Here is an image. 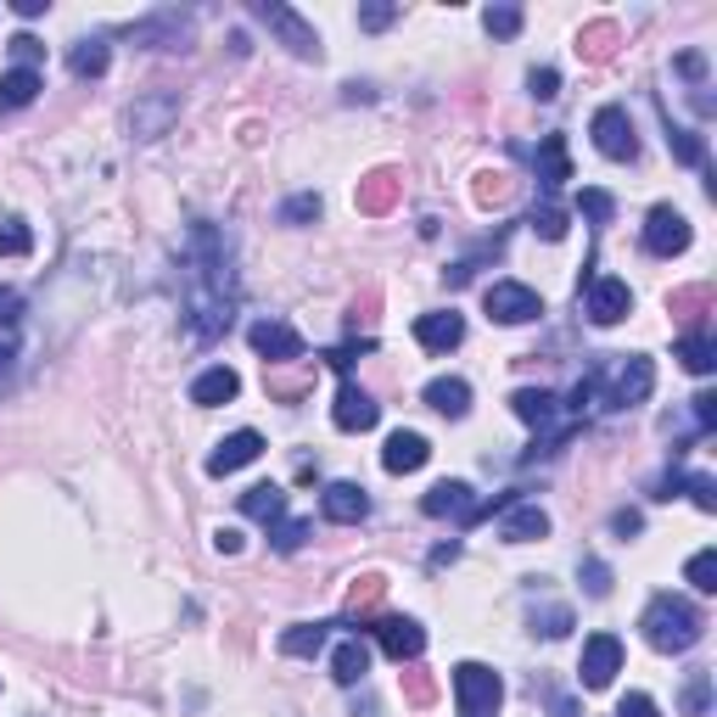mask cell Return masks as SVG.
I'll return each instance as SVG.
<instances>
[{
  "label": "cell",
  "instance_id": "6da1fadb",
  "mask_svg": "<svg viewBox=\"0 0 717 717\" xmlns=\"http://www.w3.org/2000/svg\"><path fill=\"white\" fill-rule=\"evenodd\" d=\"M191 258V292H186V331L191 342H214L230 325L236 309V269H230V241L214 225H197L186 241Z\"/></svg>",
  "mask_w": 717,
  "mask_h": 717
},
{
  "label": "cell",
  "instance_id": "7a4b0ae2",
  "mask_svg": "<svg viewBox=\"0 0 717 717\" xmlns=\"http://www.w3.org/2000/svg\"><path fill=\"white\" fill-rule=\"evenodd\" d=\"M583 393L594 398H605L611 409H634V404H645L651 393H656V365L645 353H616V358H605V365L583 382Z\"/></svg>",
  "mask_w": 717,
  "mask_h": 717
},
{
  "label": "cell",
  "instance_id": "3957f363",
  "mask_svg": "<svg viewBox=\"0 0 717 717\" xmlns=\"http://www.w3.org/2000/svg\"><path fill=\"white\" fill-rule=\"evenodd\" d=\"M640 627H645L651 651H662V656H678V651H689V645H695V640L706 634L700 611H695L689 600H678V594H656V600L645 605Z\"/></svg>",
  "mask_w": 717,
  "mask_h": 717
},
{
  "label": "cell",
  "instance_id": "277c9868",
  "mask_svg": "<svg viewBox=\"0 0 717 717\" xmlns=\"http://www.w3.org/2000/svg\"><path fill=\"white\" fill-rule=\"evenodd\" d=\"M252 18L276 34L292 56H303V62H320V34H314V23L303 18V12H292L287 0H252Z\"/></svg>",
  "mask_w": 717,
  "mask_h": 717
},
{
  "label": "cell",
  "instance_id": "5b68a950",
  "mask_svg": "<svg viewBox=\"0 0 717 717\" xmlns=\"http://www.w3.org/2000/svg\"><path fill=\"white\" fill-rule=\"evenodd\" d=\"M455 695H460V711H466V717H488V711L505 700V678H499L488 662H460V667H455Z\"/></svg>",
  "mask_w": 717,
  "mask_h": 717
},
{
  "label": "cell",
  "instance_id": "8992f818",
  "mask_svg": "<svg viewBox=\"0 0 717 717\" xmlns=\"http://www.w3.org/2000/svg\"><path fill=\"white\" fill-rule=\"evenodd\" d=\"M589 135H594V152L611 157V163H634L640 157V135H634V118L627 107H600L589 118Z\"/></svg>",
  "mask_w": 717,
  "mask_h": 717
},
{
  "label": "cell",
  "instance_id": "52a82bcc",
  "mask_svg": "<svg viewBox=\"0 0 717 717\" xmlns=\"http://www.w3.org/2000/svg\"><path fill=\"white\" fill-rule=\"evenodd\" d=\"M583 314L594 325H622L627 314H634V292H627L622 276H589L583 287Z\"/></svg>",
  "mask_w": 717,
  "mask_h": 717
},
{
  "label": "cell",
  "instance_id": "ba28073f",
  "mask_svg": "<svg viewBox=\"0 0 717 717\" xmlns=\"http://www.w3.org/2000/svg\"><path fill=\"white\" fill-rule=\"evenodd\" d=\"M482 303H488V314H493L499 325H527V320L544 314V298H538L532 287H521V281H493V287L482 292Z\"/></svg>",
  "mask_w": 717,
  "mask_h": 717
},
{
  "label": "cell",
  "instance_id": "9c48e42d",
  "mask_svg": "<svg viewBox=\"0 0 717 717\" xmlns=\"http://www.w3.org/2000/svg\"><path fill=\"white\" fill-rule=\"evenodd\" d=\"M247 342H252V353L269 358V365H298V358H303V336H298V325H287V320H252V325H247Z\"/></svg>",
  "mask_w": 717,
  "mask_h": 717
},
{
  "label": "cell",
  "instance_id": "30bf717a",
  "mask_svg": "<svg viewBox=\"0 0 717 717\" xmlns=\"http://www.w3.org/2000/svg\"><path fill=\"white\" fill-rule=\"evenodd\" d=\"M684 247H689V219L678 208H667V202L651 208L645 214V252L651 258H678Z\"/></svg>",
  "mask_w": 717,
  "mask_h": 717
},
{
  "label": "cell",
  "instance_id": "8fae6325",
  "mask_svg": "<svg viewBox=\"0 0 717 717\" xmlns=\"http://www.w3.org/2000/svg\"><path fill=\"white\" fill-rule=\"evenodd\" d=\"M616 673H622V640L616 634H589L583 640V662H578L583 689H605Z\"/></svg>",
  "mask_w": 717,
  "mask_h": 717
},
{
  "label": "cell",
  "instance_id": "7c38bea8",
  "mask_svg": "<svg viewBox=\"0 0 717 717\" xmlns=\"http://www.w3.org/2000/svg\"><path fill=\"white\" fill-rule=\"evenodd\" d=\"M376 627V645L404 667V662H420V651H426V627L415 622V616H376L371 622Z\"/></svg>",
  "mask_w": 717,
  "mask_h": 717
},
{
  "label": "cell",
  "instance_id": "4fadbf2b",
  "mask_svg": "<svg viewBox=\"0 0 717 717\" xmlns=\"http://www.w3.org/2000/svg\"><path fill=\"white\" fill-rule=\"evenodd\" d=\"M174 118H179V96H174V90H152V96H141L129 107V135L135 141H157V135L174 129Z\"/></svg>",
  "mask_w": 717,
  "mask_h": 717
},
{
  "label": "cell",
  "instance_id": "5bb4252c",
  "mask_svg": "<svg viewBox=\"0 0 717 717\" xmlns=\"http://www.w3.org/2000/svg\"><path fill=\"white\" fill-rule=\"evenodd\" d=\"M420 510H426V516H437V521H443V516H455V521H477V516H488L493 505H482L466 482H437V488L420 499Z\"/></svg>",
  "mask_w": 717,
  "mask_h": 717
},
{
  "label": "cell",
  "instance_id": "9a60e30c",
  "mask_svg": "<svg viewBox=\"0 0 717 717\" xmlns=\"http://www.w3.org/2000/svg\"><path fill=\"white\" fill-rule=\"evenodd\" d=\"M258 455H263V437H258L252 426H241V432H230V437L214 443V455H208V477H230V471L252 466Z\"/></svg>",
  "mask_w": 717,
  "mask_h": 717
},
{
  "label": "cell",
  "instance_id": "2e32d148",
  "mask_svg": "<svg viewBox=\"0 0 717 717\" xmlns=\"http://www.w3.org/2000/svg\"><path fill=\"white\" fill-rule=\"evenodd\" d=\"M331 420H336V432H371L376 420H382V404L358 387V382H342V393H336V404H331Z\"/></svg>",
  "mask_w": 717,
  "mask_h": 717
},
{
  "label": "cell",
  "instance_id": "e0dca14e",
  "mask_svg": "<svg viewBox=\"0 0 717 717\" xmlns=\"http://www.w3.org/2000/svg\"><path fill=\"white\" fill-rule=\"evenodd\" d=\"M320 510H325V521H336V527H358L371 516V493L358 488V482H331L325 493H320Z\"/></svg>",
  "mask_w": 717,
  "mask_h": 717
},
{
  "label": "cell",
  "instance_id": "ac0fdd59",
  "mask_svg": "<svg viewBox=\"0 0 717 717\" xmlns=\"http://www.w3.org/2000/svg\"><path fill=\"white\" fill-rule=\"evenodd\" d=\"M415 342L426 353H448V347H460L466 342V320L455 309H437V314H420L415 320Z\"/></svg>",
  "mask_w": 717,
  "mask_h": 717
},
{
  "label": "cell",
  "instance_id": "d6986e66",
  "mask_svg": "<svg viewBox=\"0 0 717 717\" xmlns=\"http://www.w3.org/2000/svg\"><path fill=\"white\" fill-rule=\"evenodd\" d=\"M135 40H141V45H157V51H191V18L157 12V18L135 23Z\"/></svg>",
  "mask_w": 717,
  "mask_h": 717
},
{
  "label": "cell",
  "instance_id": "ffe728a7",
  "mask_svg": "<svg viewBox=\"0 0 717 717\" xmlns=\"http://www.w3.org/2000/svg\"><path fill=\"white\" fill-rule=\"evenodd\" d=\"M426 460H432V443H426L420 432H393L387 448H382V466H387L393 477H409V471H420Z\"/></svg>",
  "mask_w": 717,
  "mask_h": 717
},
{
  "label": "cell",
  "instance_id": "44dd1931",
  "mask_svg": "<svg viewBox=\"0 0 717 717\" xmlns=\"http://www.w3.org/2000/svg\"><path fill=\"white\" fill-rule=\"evenodd\" d=\"M499 538L505 544H538V538H550V516L538 505H510L499 516Z\"/></svg>",
  "mask_w": 717,
  "mask_h": 717
},
{
  "label": "cell",
  "instance_id": "7402d4cb",
  "mask_svg": "<svg viewBox=\"0 0 717 717\" xmlns=\"http://www.w3.org/2000/svg\"><path fill=\"white\" fill-rule=\"evenodd\" d=\"M532 168H538V186H544V191H561L567 179H572L567 135H544V141H538V157H532Z\"/></svg>",
  "mask_w": 717,
  "mask_h": 717
},
{
  "label": "cell",
  "instance_id": "603a6c76",
  "mask_svg": "<svg viewBox=\"0 0 717 717\" xmlns=\"http://www.w3.org/2000/svg\"><path fill=\"white\" fill-rule=\"evenodd\" d=\"M236 393H241V376H236L230 365H208V371L191 382V404H202V409L236 404Z\"/></svg>",
  "mask_w": 717,
  "mask_h": 717
},
{
  "label": "cell",
  "instance_id": "cb8c5ba5",
  "mask_svg": "<svg viewBox=\"0 0 717 717\" xmlns=\"http://www.w3.org/2000/svg\"><path fill=\"white\" fill-rule=\"evenodd\" d=\"M40 90H45L40 67H12V73H0V113H23V107H34Z\"/></svg>",
  "mask_w": 717,
  "mask_h": 717
},
{
  "label": "cell",
  "instance_id": "d4e9b609",
  "mask_svg": "<svg viewBox=\"0 0 717 717\" xmlns=\"http://www.w3.org/2000/svg\"><path fill=\"white\" fill-rule=\"evenodd\" d=\"M420 398H426V409H437V415H448V420H460V415L471 409V382H460V376H432Z\"/></svg>",
  "mask_w": 717,
  "mask_h": 717
},
{
  "label": "cell",
  "instance_id": "484cf974",
  "mask_svg": "<svg viewBox=\"0 0 717 717\" xmlns=\"http://www.w3.org/2000/svg\"><path fill=\"white\" fill-rule=\"evenodd\" d=\"M382 594H387V578H376V572H365L353 589H347V600H342V616L347 622H358V627H371L376 622V605H382Z\"/></svg>",
  "mask_w": 717,
  "mask_h": 717
},
{
  "label": "cell",
  "instance_id": "4316f807",
  "mask_svg": "<svg viewBox=\"0 0 717 717\" xmlns=\"http://www.w3.org/2000/svg\"><path fill=\"white\" fill-rule=\"evenodd\" d=\"M358 214H387L393 202H398V174L393 168H376V174H365L358 179Z\"/></svg>",
  "mask_w": 717,
  "mask_h": 717
},
{
  "label": "cell",
  "instance_id": "83f0119b",
  "mask_svg": "<svg viewBox=\"0 0 717 717\" xmlns=\"http://www.w3.org/2000/svg\"><path fill=\"white\" fill-rule=\"evenodd\" d=\"M241 516H252V521H263V527H281V521H287V493H281L276 482H258V488L241 493Z\"/></svg>",
  "mask_w": 717,
  "mask_h": 717
},
{
  "label": "cell",
  "instance_id": "f1b7e54d",
  "mask_svg": "<svg viewBox=\"0 0 717 717\" xmlns=\"http://www.w3.org/2000/svg\"><path fill=\"white\" fill-rule=\"evenodd\" d=\"M510 409H516L527 426H555V415H561V398H555L550 387H521V393L510 398Z\"/></svg>",
  "mask_w": 717,
  "mask_h": 717
},
{
  "label": "cell",
  "instance_id": "f546056e",
  "mask_svg": "<svg viewBox=\"0 0 717 717\" xmlns=\"http://www.w3.org/2000/svg\"><path fill=\"white\" fill-rule=\"evenodd\" d=\"M325 627H331V622H292L287 634H281V656H298V662L320 656V651H325Z\"/></svg>",
  "mask_w": 717,
  "mask_h": 717
},
{
  "label": "cell",
  "instance_id": "4dcf8cb0",
  "mask_svg": "<svg viewBox=\"0 0 717 717\" xmlns=\"http://www.w3.org/2000/svg\"><path fill=\"white\" fill-rule=\"evenodd\" d=\"M365 673H371V651L358 645V640H342L331 651V678L336 684H365Z\"/></svg>",
  "mask_w": 717,
  "mask_h": 717
},
{
  "label": "cell",
  "instance_id": "1f68e13d",
  "mask_svg": "<svg viewBox=\"0 0 717 717\" xmlns=\"http://www.w3.org/2000/svg\"><path fill=\"white\" fill-rule=\"evenodd\" d=\"M616 45H622V29H616L611 18H600V23H589V29L578 34V56H589V62H611Z\"/></svg>",
  "mask_w": 717,
  "mask_h": 717
},
{
  "label": "cell",
  "instance_id": "d6a6232c",
  "mask_svg": "<svg viewBox=\"0 0 717 717\" xmlns=\"http://www.w3.org/2000/svg\"><path fill=\"white\" fill-rule=\"evenodd\" d=\"M673 358H678L689 376H711V371H717V342H711V336H678Z\"/></svg>",
  "mask_w": 717,
  "mask_h": 717
},
{
  "label": "cell",
  "instance_id": "836d02e7",
  "mask_svg": "<svg viewBox=\"0 0 717 717\" xmlns=\"http://www.w3.org/2000/svg\"><path fill=\"white\" fill-rule=\"evenodd\" d=\"M107 62H113L107 40H79V45H73V56H67L73 79H102V73H107Z\"/></svg>",
  "mask_w": 717,
  "mask_h": 717
},
{
  "label": "cell",
  "instance_id": "e575fe53",
  "mask_svg": "<svg viewBox=\"0 0 717 717\" xmlns=\"http://www.w3.org/2000/svg\"><path fill=\"white\" fill-rule=\"evenodd\" d=\"M711 287H678L673 298H667V309L678 314V320H700V314H711Z\"/></svg>",
  "mask_w": 717,
  "mask_h": 717
},
{
  "label": "cell",
  "instance_id": "d590c367",
  "mask_svg": "<svg viewBox=\"0 0 717 717\" xmlns=\"http://www.w3.org/2000/svg\"><path fill=\"white\" fill-rule=\"evenodd\" d=\"M684 578H689L695 594H717V550H695L689 567H684Z\"/></svg>",
  "mask_w": 717,
  "mask_h": 717
},
{
  "label": "cell",
  "instance_id": "8d00e7d4",
  "mask_svg": "<svg viewBox=\"0 0 717 717\" xmlns=\"http://www.w3.org/2000/svg\"><path fill=\"white\" fill-rule=\"evenodd\" d=\"M667 146H673V157H678V163L706 168V141H700L695 129H678V124H673V129H667Z\"/></svg>",
  "mask_w": 717,
  "mask_h": 717
},
{
  "label": "cell",
  "instance_id": "74e56055",
  "mask_svg": "<svg viewBox=\"0 0 717 717\" xmlns=\"http://www.w3.org/2000/svg\"><path fill=\"white\" fill-rule=\"evenodd\" d=\"M34 252V230L23 219H0V258H23Z\"/></svg>",
  "mask_w": 717,
  "mask_h": 717
},
{
  "label": "cell",
  "instance_id": "f35d334b",
  "mask_svg": "<svg viewBox=\"0 0 717 717\" xmlns=\"http://www.w3.org/2000/svg\"><path fill=\"white\" fill-rule=\"evenodd\" d=\"M482 29H488L493 40H516V34H521V7H488V12H482Z\"/></svg>",
  "mask_w": 717,
  "mask_h": 717
},
{
  "label": "cell",
  "instance_id": "ab89813d",
  "mask_svg": "<svg viewBox=\"0 0 717 717\" xmlns=\"http://www.w3.org/2000/svg\"><path fill=\"white\" fill-rule=\"evenodd\" d=\"M309 219H320V197L314 191H298V197L281 202V225H309Z\"/></svg>",
  "mask_w": 717,
  "mask_h": 717
},
{
  "label": "cell",
  "instance_id": "60d3db41",
  "mask_svg": "<svg viewBox=\"0 0 717 717\" xmlns=\"http://www.w3.org/2000/svg\"><path fill=\"white\" fill-rule=\"evenodd\" d=\"M303 538H309V521H303V516H287V521L276 527V550H281V555H298Z\"/></svg>",
  "mask_w": 717,
  "mask_h": 717
},
{
  "label": "cell",
  "instance_id": "b9f144b4",
  "mask_svg": "<svg viewBox=\"0 0 717 717\" xmlns=\"http://www.w3.org/2000/svg\"><path fill=\"white\" fill-rule=\"evenodd\" d=\"M578 208H583L594 225H611V219H616V197H611V191H583Z\"/></svg>",
  "mask_w": 717,
  "mask_h": 717
},
{
  "label": "cell",
  "instance_id": "7bdbcfd3",
  "mask_svg": "<svg viewBox=\"0 0 717 717\" xmlns=\"http://www.w3.org/2000/svg\"><path fill=\"white\" fill-rule=\"evenodd\" d=\"M393 18H398L393 0H371V7H358V29H371V34H382Z\"/></svg>",
  "mask_w": 717,
  "mask_h": 717
},
{
  "label": "cell",
  "instance_id": "ee69618b",
  "mask_svg": "<svg viewBox=\"0 0 717 717\" xmlns=\"http://www.w3.org/2000/svg\"><path fill=\"white\" fill-rule=\"evenodd\" d=\"M527 90H532L538 102H555V96H561V73H555V67H532V73H527Z\"/></svg>",
  "mask_w": 717,
  "mask_h": 717
},
{
  "label": "cell",
  "instance_id": "f6af8a7d",
  "mask_svg": "<svg viewBox=\"0 0 717 717\" xmlns=\"http://www.w3.org/2000/svg\"><path fill=\"white\" fill-rule=\"evenodd\" d=\"M684 488H689V499L700 505V510H717V482L706 477V471H689V477H678Z\"/></svg>",
  "mask_w": 717,
  "mask_h": 717
},
{
  "label": "cell",
  "instance_id": "bcb514c9",
  "mask_svg": "<svg viewBox=\"0 0 717 717\" xmlns=\"http://www.w3.org/2000/svg\"><path fill=\"white\" fill-rule=\"evenodd\" d=\"M532 230L544 236V241H561V236H567V214H561V208H538V214H532Z\"/></svg>",
  "mask_w": 717,
  "mask_h": 717
},
{
  "label": "cell",
  "instance_id": "7dc6e473",
  "mask_svg": "<svg viewBox=\"0 0 717 717\" xmlns=\"http://www.w3.org/2000/svg\"><path fill=\"white\" fill-rule=\"evenodd\" d=\"M567 627H572V611H567V605H550V611H544V622H532V634H544V640H561Z\"/></svg>",
  "mask_w": 717,
  "mask_h": 717
},
{
  "label": "cell",
  "instance_id": "c3c4849f",
  "mask_svg": "<svg viewBox=\"0 0 717 717\" xmlns=\"http://www.w3.org/2000/svg\"><path fill=\"white\" fill-rule=\"evenodd\" d=\"M616 717H662V706H656L651 695L634 689V695H622V700H616Z\"/></svg>",
  "mask_w": 717,
  "mask_h": 717
},
{
  "label": "cell",
  "instance_id": "681fc988",
  "mask_svg": "<svg viewBox=\"0 0 717 717\" xmlns=\"http://www.w3.org/2000/svg\"><path fill=\"white\" fill-rule=\"evenodd\" d=\"M23 320V292L18 287H0V331Z\"/></svg>",
  "mask_w": 717,
  "mask_h": 717
},
{
  "label": "cell",
  "instance_id": "f907efd6",
  "mask_svg": "<svg viewBox=\"0 0 717 717\" xmlns=\"http://www.w3.org/2000/svg\"><path fill=\"white\" fill-rule=\"evenodd\" d=\"M12 56H18V67H34V62L45 56V45H40L34 34H12Z\"/></svg>",
  "mask_w": 717,
  "mask_h": 717
},
{
  "label": "cell",
  "instance_id": "816d5d0a",
  "mask_svg": "<svg viewBox=\"0 0 717 717\" xmlns=\"http://www.w3.org/2000/svg\"><path fill=\"white\" fill-rule=\"evenodd\" d=\"M499 197H505V174H477V202L493 208Z\"/></svg>",
  "mask_w": 717,
  "mask_h": 717
},
{
  "label": "cell",
  "instance_id": "f5cc1de1",
  "mask_svg": "<svg viewBox=\"0 0 717 717\" xmlns=\"http://www.w3.org/2000/svg\"><path fill=\"white\" fill-rule=\"evenodd\" d=\"M583 578H589V594H594V600L611 594V572H605V561H583Z\"/></svg>",
  "mask_w": 717,
  "mask_h": 717
},
{
  "label": "cell",
  "instance_id": "db71d44e",
  "mask_svg": "<svg viewBox=\"0 0 717 717\" xmlns=\"http://www.w3.org/2000/svg\"><path fill=\"white\" fill-rule=\"evenodd\" d=\"M404 684H409V700H415V706H432V695H437V684H432L426 673H409Z\"/></svg>",
  "mask_w": 717,
  "mask_h": 717
},
{
  "label": "cell",
  "instance_id": "11a10c76",
  "mask_svg": "<svg viewBox=\"0 0 717 717\" xmlns=\"http://www.w3.org/2000/svg\"><path fill=\"white\" fill-rule=\"evenodd\" d=\"M640 527H645V516H640V510H616V516H611V532H622V538H634Z\"/></svg>",
  "mask_w": 717,
  "mask_h": 717
},
{
  "label": "cell",
  "instance_id": "9f6ffc18",
  "mask_svg": "<svg viewBox=\"0 0 717 717\" xmlns=\"http://www.w3.org/2000/svg\"><path fill=\"white\" fill-rule=\"evenodd\" d=\"M214 550H219V555H241V532H236V527H219V532H214Z\"/></svg>",
  "mask_w": 717,
  "mask_h": 717
},
{
  "label": "cell",
  "instance_id": "6f0895ef",
  "mask_svg": "<svg viewBox=\"0 0 717 717\" xmlns=\"http://www.w3.org/2000/svg\"><path fill=\"white\" fill-rule=\"evenodd\" d=\"M684 706H689V711H706V673H695V678H689V695H684Z\"/></svg>",
  "mask_w": 717,
  "mask_h": 717
},
{
  "label": "cell",
  "instance_id": "680465c9",
  "mask_svg": "<svg viewBox=\"0 0 717 717\" xmlns=\"http://www.w3.org/2000/svg\"><path fill=\"white\" fill-rule=\"evenodd\" d=\"M448 561H460V538H448L443 550H432V567H448Z\"/></svg>",
  "mask_w": 717,
  "mask_h": 717
},
{
  "label": "cell",
  "instance_id": "91938a15",
  "mask_svg": "<svg viewBox=\"0 0 717 717\" xmlns=\"http://www.w3.org/2000/svg\"><path fill=\"white\" fill-rule=\"evenodd\" d=\"M18 7V18H40V12H51V0H12Z\"/></svg>",
  "mask_w": 717,
  "mask_h": 717
},
{
  "label": "cell",
  "instance_id": "94428289",
  "mask_svg": "<svg viewBox=\"0 0 717 717\" xmlns=\"http://www.w3.org/2000/svg\"><path fill=\"white\" fill-rule=\"evenodd\" d=\"M12 358H18V353H12L7 342H0V382H7V376H12Z\"/></svg>",
  "mask_w": 717,
  "mask_h": 717
},
{
  "label": "cell",
  "instance_id": "6125c7cd",
  "mask_svg": "<svg viewBox=\"0 0 717 717\" xmlns=\"http://www.w3.org/2000/svg\"><path fill=\"white\" fill-rule=\"evenodd\" d=\"M488 717H493V711H488Z\"/></svg>",
  "mask_w": 717,
  "mask_h": 717
}]
</instances>
